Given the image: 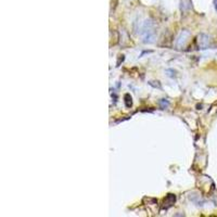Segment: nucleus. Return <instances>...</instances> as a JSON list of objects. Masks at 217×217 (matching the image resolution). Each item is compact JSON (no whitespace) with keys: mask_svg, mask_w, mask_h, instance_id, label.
Listing matches in <instances>:
<instances>
[{"mask_svg":"<svg viewBox=\"0 0 217 217\" xmlns=\"http://www.w3.org/2000/svg\"><path fill=\"white\" fill-rule=\"evenodd\" d=\"M215 8H216V10H217V0H215Z\"/></svg>","mask_w":217,"mask_h":217,"instance_id":"1","label":"nucleus"}]
</instances>
